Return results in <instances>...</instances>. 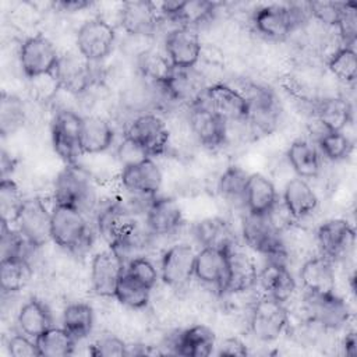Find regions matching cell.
<instances>
[{
	"label": "cell",
	"instance_id": "cell-1",
	"mask_svg": "<svg viewBox=\"0 0 357 357\" xmlns=\"http://www.w3.org/2000/svg\"><path fill=\"white\" fill-rule=\"evenodd\" d=\"M52 241L63 250L78 251L89 241V226L85 213L78 208L56 204L52 208Z\"/></svg>",
	"mask_w": 357,
	"mask_h": 357
},
{
	"label": "cell",
	"instance_id": "cell-2",
	"mask_svg": "<svg viewBox=\"0 0 357 357\" xmlns=\"http://www.w3.org/2000/svg\"><path fill=\"white\" fill-rule=\"evenodd\" d=\"M54 202L78 208L85 213L95 202L89 173L78 165H67L56 177Z\"/></svg>",
	"mask_w": 357,
	"mask_h": 357
},
{
	"label": "cell",
	"instance_id": "cell-3",
	"mask_svg": "<svg viewBox=\"0 0 357 357\" xmlns=\"http://www.w3.org/2000/svg\"><path fill=\"white\" fill-rule=\"evenodd\" d=\"M116 31L100 17L85 21L77 31L75 45L78 53L89 63H100L114 49Z\"/></svg>",
	"mask_w": 357,
	"mask_h": 357
},
{
	"label": "cell",
	"instance_id": "cell-4",
	"mask_svg": "<svg viewBox=\"0 0 357 357\" xmlns=\"http://www.w3.org/2000/svg\"><path fill=\"white\" fill-rule=\"evenodd\" d=\"M18 56L22 73L28 79L56 73L61 57L53 42L42 33L28 36L21 43Z\"/></svg>",
	"mask_w": 357,
	"mask_h": 357
},
{
	"label": "cell",
	"instance_id": "cell-5",
	"mask_svg": "<svg viewBox=\"0 0 357 357\" xmlns=\"http://www.w3.org/2000/svg\"><path fill=\"white\" fill-rule=\"evenodd\" d=\"M82 117L71 109H60L56 112L52 121V144L54 152L67 165H77L82 156L79 145V132Z\"/></svg>",
	"mask_w": 357,
	"mask_h": 357
},
{
	"label": "cell",
	"instance_id": "cell-6",
	"mask_svg": "<svg viewBox=\"0 0 357 357\" xmlns=\"http://www.w3.org/2000/svg\"><path fill=\"white\" fill-rule=\"evenodd\" d=\"M98 227L99 233L109 243V247L117 252L134 247L135 238H138V227L134 216L119 204L109 205L99 213Z\"/></svg>",
	"mask_w": 357,
	"mask_h": 357
},
{
	"label": "cell",
	"instance_id": "cell-7",
	"mask_svg": "<svg viewBox=\"0 0 357 357\" xmlns=\"http://www.w3.org/2000/svg\"><path fill=\"white\" fill-rule=\"evenodd\" d=\"M289 325V312L284 303L269 296L259 298L251 310L250 328L262 342L276 340Z\"/></svg>",
	"mask_w": 357,
	"mask_h": 357
},
{
	"label": "cell",
	"instance_id": "cell-8",
	"mask_svg": "<svg viewBox=\"0 0 357 357\" xmlns=\"http://www.w3.org/2000/svg\"><path fill=\"white\" fill-rule=\"evenodd\" d=\"M124 137L137 144L146 156L162 155L169 145L170 132L166 123L153 113L135 117L127 127Z\"/></svg>",
	"mask_w": 357,
	"mask_h": 357
},
{
	"label": "cell",
	"instance_id": "cell-9",
	"mask_svg": "<svg viewBox=\"0 0 357 357\" xmlns=\"http://www.w3.org/2000/svg\"><path fill=\"white\" fill-rule=\"evenodd\" d=\"M305 13L297 7L265 6L254 15V26L266 39L282 40L287 38L305 20Z\"/></svg>",
	"mask_w": 357,
	"mask_h": 357
},
{
	"label": "cell",
	"instance_id": "cell-10",
	"mask_svg": "<svg viewBox=\"0 0 357 357\" xmlns=\"http://www.w3.org/2000/svg\"><path fill=\"white\" fill-rule=\"evenodd\" d=\"M304 310L310 322L324 329H337L350 319L347 303L333 293H305Z\"/></svg>",
	"mask_w": 357,
	"mask_h": 357
},
{
	"label": "cell",
	"instance_id": "cell-11",
	"mask_svg": "<svg viewBox=\"0 0 357 357\" xmlns=\"http://www.w3.org/2000/svg\"><path fill=\"white\" fill-rule=\"evenodd\" d=\"M243 237L248 247L269 255L272 259H280L287 255L282 233L273 226L269 216L247 215L243 222Z\"/></svg>",
	"mask_w": 357,
	"mask_h": 357
},
{
	"label": "cell",
	"instance_id": "cell-12",
	"mask_svg": "<svg viewBox=\"0 0 357 357\" xmlns=\"http://www.w3.org/2000/svg\"><path fill=\"white\" fill-rule=\"evenodd\" d=\"M17 230L36 248L52 240V209L38 197L25 198L15 219Z\"/></svg>",
	"mask_w": 357,
	"mask_h": 357
},
{
	"label": "cell",
	"instance_id": "cell-13",
	"mask_svg": "<svg viewBox=\"0 0 357 357\" xmlns=\"http://www.w3.org/2000/svg\"><path fill=\"white\" fill-rule=\"evenodd\" d=\"M190 130L197 141L206 148H218L225 144L227 123L216 114L202 98L190 106Z\"/></svg>",
	"mask_w": 357,
	"mask_h": 357
},
{
	"label": "cell",
	"instance_id": "cell-14",
	"mask_svg": "<svg viewBox=\"0 0 357 357\" xmlns=\"http://www.w3.org/2000/svg\"><path fill=\"white\" fill-rule=\"evenodd\" d=\"M315 237L321 255L329 261H337L347 257L356 241L354 229L344 219H331L324 222L318 227Z\"/></svg>",
	"mask_w": 357,
	"mask_h": 357
},
{
	"label": "cell",
	"instance_id": "cell-15",
	"mask_svg": "<svg viewBox=\"0 0 357 357\" xmlns=\"http://www.w3.org/2000/svg\"><path fill=\"white\" fill-rule=\"evenodd\" d=\"M208 106L219 114L226 123H237L248 119L250 103L240 89H236L227 84L209 85L204 95Z\"/></svg>",
	"mask_w": 357,
	"mask_h": 357
},
{
	"label": "cell",
	"instance_id": "cell-16",
	"mask_svg": "<svg viewBox=\"0 0 357 357\" xmlns=\"http://www.w3.org/2000/svg\"><path fill=\"white\" fill-rule=\"evenodd\" d=\"M124 269V259L114 248L109 247L95 254L91 262V284L95 294L114 297L116 286Z\"/></svg>",
	"mask_w": 357,
	"mask_h": 357
},
{
	"label": "cell",
	"instance_id": "cell-17",
	"mask_svg": "<svg viewBox=\"0 0 357 357\" xmlns=\"http://www.w3.org/2000/svg\"><path fill=\"white\" fill-rule=\"evenodd\" d=\"M165 52L173 67L191 68L197 67L201 59L202 43L195 31L187 26H177L166 35Z\"/></svg>",
	"mask_w": 357,
	"mask_h": 357
},
{
	"label": "cell",
	"instance_id": "cell-18",
	"mask_svg": "<svg viewBox=\"0 0 357 357\" xmlns=\"http://www.w3.org/2000/svg\"><path fill=\"white\" fill-rule=\"evenodd\" d=\"M160 88L172 100L191 106L204 98L208 86L205 85L204 74L197 67H173L172 73L160 85Z\"/></svg>",
	"mask_w": 357,
	"mask_h": 357
},
{
	"label": "cell",
	"instance_id": "cell-19",
	"mask_svg": "<svg viewBox=\"0 0 357 357\" xmlns=\"http://www.w3.org/2000/svg\"><path fill=\"white\" fill-rule=\"evenodd\" d=\"M197 252L190 244L178 243L167 248L160 258V279L170 287H181L194 276Z\"/></svg>",
	"mask_w": 357,
	"mask_h": 357
},
{
	"label": "cell",
	"instance_id": "cell-20",
	"mask_svg": "<svg viewBox=\"0 0 357 357\" xmlns=\"http://www.w3.org/2000/svg\"><path fill=\"white\" fill-rule=\"evenodd\" d=\"M123 187L134 195L153 197L162 187L163 174L152 158L126 165L120 173Z\"/></svg>",
	"mask_w": 357,
	"mask_h": 357
},
{
	"label": "cell",
	"instance_id": "cell-21",
	"mask_svg": "<svg viewBox=\"0 0 357 357\" xmlns=\"http://www.w3.org/2000/svg\"><path fill=\"white\" fill-rule=\"evenodd\" d=\"M250 103L247 121L254 130L262 134H271L276 130L280 119V106L272 91L251 85L248 93L244 95Z\"/></svg>",
	"mask_w": 357,
	"mask_h": 357
},
{
	"label": "cell",
	"instance_id": "cell-22",
	"mask_svg": "<svg viewBox=\"0 0 357 357\" xmlns=\"http://www.w3.org/2000/svg\"><path fill=\"white\" fill-rule=\"evenodd\" d=\"M159 15L158 4L152 1L132 0L121 4L119 22L128 35L149 36L156 29Z\"/></svg>",
	"mask_w": 357,
	"mask_h": 357
},
{
	"label": "cell",
	"instance_id": "cell-23",
	"mask_svg": "<svg viewBox=\"0 0 357 357\" xmlns=\"http://www.w3.org/2000/svg\"><path fill=\"white\" fill-rule=\"evenodd\" d=\"M194 276L223 294L227 280V248L202 247L195 255Z\"/></svg>",
	"mask_w": 357,
	"mask_h": 357
},
{
	"label": "cell",
	"instance_id": "cell-24",
	"mask_svg": "<svg viewBox=\"0 0 357 357\" xmlns=\"http://www.w3.org/2000/svg\"><path fill=\"white\" fill-rule=\"evenodd\" d=\"M255 261L236 245L227 248V280L225 293L236 294L250 290L258 282ZM223 293V294H225Z\"/></svg>",
	"mask_w": 357,
	"mask_h": 357
},
{
	"label": "cell",
	"instance_id": "cell-25",
	"mask_svg": "<svg viewBox=\"0 0 357 357\" xmlns=\"http://www.w3.org/2000/svg\"><path fill=\"white\" fill-rule=\"evenodd\" d=\"M92 64L85 60L81 54H67L66 57H60L59 67L56 70V75L67 92L78 95L86 89L93 82V71Z\"/></svg>",
	"mask_w": 357,
	"mask_h": 357
},
{
	"label": "cell",
	"instance_id": "cell-26",
	"mask_svg": "<svg viewBox=\"0 0 357 357\" xmlns=\"http://www.w3.org/2000/svg\"><path fill=\"white\" fill-rule=\"evenodd\" d=\"M183 222L178 202L170 197L153 198L145 212V223L152 234H169Z\"/></svg>",
	"mask_w": 357,
	"mask_h": 357
},
{
	"label": "cell",
	"instance_id": "cell-27",
	"mask_svg": "<svg viewBox=\"0 0 357 357\" xmlns=\"http://www.w3.org/2000/svg\"><path fill=\"white\" fill-rule=\"evenodd\" d=\"M114 141L112 124L98 114L84 116L79 132L82 155H98L107 151Z\"/></svg>",
	"mask_w": 357,
	"mask_h": 357
},
{
	"label": "cell",
	"instance_id": "cell-28",
	"mask_svg": "<svg viewBox=\"0 0 357 357\" xmlns=\"http://www.w3.org/2000/svg\"><path fill=\"white\" fill-rule=\"evenodd\" d=\"M278 204V192L273 183L261 173H252L248 176L244 205L250 215L265 216Z\"/></svg>",
	"mask_w": 357,
	"mask_h": 357
},
{
	"label": "cell",
	"instance_id": "cell-29",
	"mask_svg": "<svg viewBox=\"0 0 357 357\" xmlns=\"http://www.w3.org/2000/svg\"><path fill=\"white\" fill-rule=\"evenodd\" d=\"M283 205L294 220L311 215L318 206V197L307 180L290 178L283 188Z\"/></svg>",
	"mask_w": 357,
	"mask_h": 357
},
{
	"label": "cell",
	"instance_id": "cell-30",
	"mask_svg": "<svg viewBox=\"0 0 357 357\" xmlns=\"http://www.w3.org/2000/svg\"><path fill=\"white\" fill-rule=\"evenodd\" d=\"M300 280L307 293H333L336 283L332 261L322 255L310 257L300 268Z\"/></svg>",
	"mask_w": 357,
	"mask_h": 357
},
{
	"label": "cell",
	"instance_id": "cell-31",
	"mask_svg": "<svg viewBox=\"0 0 357 357\" xmlns=\"http://www.w3.org/2000/svg\"><path fill=\"white\" fill-rule=\"evenodd\" d=\"M258 280L266 296L286 303L296 290V280L280 259H271L259 272Z\"/></svg>",
	"mask_w": 357,
	"mask_h": 357
},
{
	"label": "cell",
	"instance_id": "cell-32",
	"mask_svg": "<svg viewBox=\"0 0 357 357\" xmlns=\"http://www.w3.org/2000/svg\"><path fill=\"white\" fill-rule=\"evenodd\" d=\"M174 351L187 357H206L213 353L216 347V337L213 331L206 325H192L181 331L174 342Z\"/></svg>",
	"mask_w": 357,
	"mask_h": 357
},
{
	"label": "cell",
	"instance_id": "cell-33",
	"mask_svg": "<svg viewBox=\"0 0 357 357\" xmlns=\"http://www.w3.org/2000/svg\"><path fill=\"white\" fill-rule=\"evenodd\" d=\"M314 114L325 131H343L353 119V107L344 98H324L314 103Z\"/></svg>",
	"mask_w": 357,
	"mask_h": 357
},
{
	"label": "cell",
	"instance_id": "cell-34",
	"mask_svg": "<svg viewBox=\"0 0 357 357\" xmlns=\"http://www.w3.org/2000/svg\"><path fill=\"white\" fill-rule=\"evenodd\" d=\"M17 324L20 326V331L32 339H36L45 331L54 326L52 311L42 300L36 297L29 298L20 308L17 315Z\"/></svg>",
	"mask_w": 357,
	"mask_h": 357
},
{
	"label": "cell",
	"instance_id": "cell-35",
	"mask_svg": "<svg viewBox=\"0 0 357 357\" xmlns=\"http://www.w3.org/2000/svg\"><path fill=\"white\" fill-rule=\"evenodd\" d=\"M287 160L297 174L304 180L314 178L321 172V153L318 148L307 139H296L287 149Z\"/></svg>",
	"mask_w": 357,
	"mask_h": 357
},
{
	"label": "cell",
	"instance_id": "cell-36",
	"mask_svg": "<svg viewBox=\"0 0 357 357\" xmlns=\"http://www.w3.org/2000/svg\"><path fill=\"white\" fill-rule=\"evenodd\" d=\"M32 269L28 258L8 257L0 262V283L3 293H17L31 280Z\"/></svg>",
	"mask_w": 357,
	"mask_h": 357
},
{
	"label": "cell",
	"instance_id": "cell-37",
	"mask_svg": "<svg viewBox=\"0 0 357 357\" xmlns=\"http://www.w3.org/2000/svg\"><path fill=\"white\" fill-rule=\"evenodd\" d=\"M93 322V310L86 303H71L63 311L61 326L67 329L77 342L85 339L92 332Z\"/></svg>",
	"mask_w": 357,
	"mask_h": 357
},
{
	"label": "cell",
	"instance_id": "cell-38",
	"mask_svg": "<svg viewBox=\"0 0 357 357\" xmlns=\"http://www.w3.org/2000/svg\"><path fill=\"white\" fill-rule=\"evenodd\" d=\"M39 354L46 357H66L74 353L77 340L63 326H52L35 339Z\"/></svg>",
	"mask_w": 357,
	"mask_h": 357
},
{
	"label": "cell",
	"instance_id": "cell-39",
	"mask_svg": "<svg viewBox=\"0 0 357 357\" xmlns=\"http://www.w3.org/2000/svg\"><path fill=\"white\" fill-rule=\"evenodd\" d=\"M151 291L152 290L149 287L137 280L124 269L116 286L114 298L128 308L141 310L148 305L151 300Z\"/></svg>",
	"mask_w": 357,
	"mask_h": 357
},
{
	"label": "cell",
	"instance_id": "cell-40",
	"mask_svg": "<svg viewBox=\"0 0 357 357\" xmlns=\"http://www.w3.org/2000/svg\"><path fill=\"white\" fill-rule=\"evenodd\" d=\"M195 236L202 247L229 248L234 245V236L230 226L219 218H209L199 222L195 227Z\"/></svg>",
	"mask_w": 357,
	"mask_h": 357
},
{
	"label": "cell",
	"instance_id": "cell-41",
	"mask_svg": "<svg viewBox=\"0 0 357 357\" xmlns=\"http://www.w3.org/2000/svg\"><path fill=\"white\" fill-rule=\"evenodd\" d=\"M248 173L237 165L227 166L218 180V191L230 204H244Z\"/></svg>",
	"mask_w": 357,
	"mask_h": 357
},
{
	"label": "cell",
	"instance_id": "cell-42",
	"mask_svg": "<svg viewBox=\"0 0 357 357\" xmlns=\"http://www.w3.org/2000/svg\"><path fill=\"white\" fill-rule=\"evenodd\" d=\"M138 68L142 77L160 86L172 73L173 66L166 54H162L153 49H148L138 56Z\"/></svg>",
	"mask_w": 357,
	"mask_h": 357
},
{
	"label": "cell",
	"instance_id": "cell-43",
	"mask_svg": "<svg viewBox=\"0 0 357 357\" xmlns=\"http://www.w3.org/2000/svg\"><path fill=\"white\" fill-rule=\"evenodd\" d=\"M25 121V107L22 100L7 92H1L0 99V131L3 137L15 132Z\"/></svg>",
	"mask_w": 357,
	"mask_h": 357
},
{
	"label": "cell",
	"instance_id": "cell-44",
	"mask_svg": "<svg viewBox=\"0 0 357 357\" xmlns=\"http://www.w3.org/2000/svg\"><path fill=\"white\" fill-rule=\"evenodd\" d=\"M329 71L340 81L351 84L357 77V56L354 46L343 45L337 47L328 60Z\"/></svg>",
	"mask_w": 357,
	"mask_h": 357
},
{
	"label": "cell",
	"instance_id": "cell-45",
	"mask_svg": "<svg viewBox=\"0 0 357 357\" xmlns=\"http://www.w3.org/2000/svg\"><path fill=\"white\" fill-rule=\"evenodd\" d=\"M318 151L328 160L339 162L350 156L353 141L343 131H325L318 138Z\"/></svg>",
	"mask_w": 357,
	"mask_h": 357
},
{
	"label": "cell",
	"instance_id": "cell-46",
	"mask_svg": "<svg viewBox=\"0 0 357 357\" xmlns=\"http://www.w3.org/2000/svg\"><path fill=\"white\" fill-rule=\"evenodd\" d=\"M25 198H22L17 183L13 178H1L0 183V212L1 222L15 223L18 212Z\"/></svg>",
	"mask_w": 357,
	"mask_h": 357
},
{
	"label": "cell",
	"instance_id": "cell-47",
	"mask_svg": "<svg viewBox=\"0 0 357 357\" xmlns=\"http://www.w3.org/2000/svg\"><path fill=\"white\" fill-rule=\"evenodd\" d=\"M36 248L18 230H13L10 225L1 222V259L8 257L28 258L29 251Z\"/></svg>",
	"mask_w": 357,
	"mask_h": 357
},
{
	"label": "cell",
	"instance_id": "cell-48",
	"mask_svg": "<svg viewBox=\"0 0 357 357\" xmlns=\"http://www.w3.org/2000/svg\"><path fill=\"white\" fill-rule=\"evenodd\" d=\"M28 81H29V91L32 93V98L42 103L53 100L57 92L61 89V84L56 73L33 77V78H29Z\"/></svg>",
	"mask_w": 357,
	"mask_h": 357
},
{
	"label": "cell",
	"instance_id": "cell-49",
	"mask_svg": "<svg viewBox=\"0 0 357 357\" xmlns=\"http://www.w3.org/2000/svg\"><path fill=\"white\" fill-rule=\"evenodd\" d=\"M126 271L151 290L156 286L160 276L158 268L146 257H135L130 259V262L126 265Z\"/></svg>",
	"mask_w": 357,
	"mask_h": 357
},
{
	"label": "cell",
	"instance_id": "cell-50",
	"mask_svg": "<svg viewBox=\"0 0 357 357\" xmlns=\"http://www.w3.org/2000/svg\"><path fill=\"white\" fill-rule=\"evenodd\" d=\"M336 28L342 36L343 45L354 46L356 33H357V6L353 1L342 4L340 17Z\"/></svg>",
	"mask_w": 357,
	"mask_h": 357
},
{
	"label": "cell",
	"instance_id": "cell-51",
	"mask_svg": "<svg viewBox=\"0 0 357 357\" xmlns=\"http://www.w3.org/2000/svg\"><path fill=\"white\" fill-rule=\"evenodd\" d=\"M342 4L343 3L337 1H311L307 4V8L308 13L322 24L336 26L342 11Z\"/></svg>",
	"mask_w": 357,
	"mask_h": 357
},
{
	"label": "cell",
	"instance_id": "cell-52",
	"mask_svg": "<svg viewBox=\"0 0 357 357\" xmlns=\"http://www.w3.org/2000/svg\"><path fill=\"white\" fill-rule=\"evenodd\" d=\"M91 354L92 356H126L128 354L127 344L114 335H103L91 346Z\"/></svg>",
	"mask_w": 357,
	"mask_h": 357
},
{
	"label": "cell",
	"instance_id": "cell-53",
	"mask_svg": "<svg viewBox=\"0 0 357 357\" xmlns=\"http://www.w3.org/2000/svg\"><path fill=\"white\" fill-rule=\"evenodd\" d=\"M8 353L13 357L40 356L35 339L24 335L22 332L10 337V340H8Z\"/></svg>",
	"mask_w": 357,
	"mask_h": 357
},
{
	"label": "cell",
	"instance_id": "cell-54",
	"mask_svg": "<svg viewBox=\"0 0 357 357\" xmlns=\"http://www.w3.org/2000/svg\"><path fill=\"white\" fill-rule=\"evenodd\" d=\"M117 155H119V159L123 163V166L139 162L145 158H149L145 155V152L137 144H134L131 139H128L126 137H124V141L121 142V145L119 146Z\"/></svg>",
	"mask_w": 357,
	"mask_h": 357
},
{
	"label": "cell",
	"instance_id": "cell-55",
	"mask_svg": "<svg viewBox=\"0 0 357 357\" xmlns=\"http://www.w3.org/2000/svg\"><path fill=\"white\" fill-rule=\"evenodd\" d=\"M219 356H247V346L237 337H227L219 344Z\"/></svg>",
	"mask_w": 357,
	"mask_h": 357
},
{
	"label": "cell",
	"instance_id": "cell-56",
	"mask_svg": "<svg viewBox=\"0 0 357 357\" xmlns=\"http://www.w3.org/2000/svg\"><path fill=\"white\" fill-rule=\"evenodd\" d=\"M53 6L61 11L74 13V11H81L86 7H89L91 3L85 1V0H61V1H56Z\"/></svg>",
	"mask_w": 357,
	"mask_h": 357
},
{
	"label": "cell",
	"instance_id": "cell-57",
	"mask_svg": "<svg viewBox=\"0 0 357 357\" xmlns=\"http://www.w3.org/2000/svg\"><path fill=\"white\" fill-rule=\"evenodd\" d=\"M357 340H356V335L351 332L349 335H346L344 340H343V349H344V353L347 356H356L357 353Z\"/></svg>",
	"mask_w": 357,
	"mask_h": 357
}]
</instances>
